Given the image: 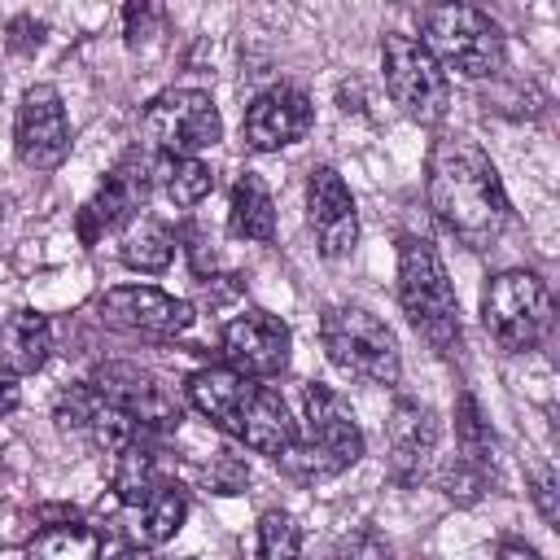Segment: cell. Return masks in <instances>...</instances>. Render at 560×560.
Wrapping results in <instances>:
<instances>
[{
  "label": "cell",
  "instance_id": "obj_11",
  "mask_svg": "<svg viewBox=\"0 0 560 560\" xmlns=\"http://www.w3.org/2000/svg\"><path fill=\"white\" fill-rule=\"evenodd\" d=\"M13 153L31 171H57L70 158V118L52 83H31L13 118Z\"/></svg>",
  "mask_w": 560,
  "mask_h": 560
},
{
  "label": "cell",
  "instance_id": "obj_32",
  "mask_svg": "<svg viewBox=\"0 0 560 560\" xmlns=\"http://www.w3.org/2000/svg\"><path fill=\"white\" fill-rule=\"evenodd\" d=\"M529 499L538 503V516H542L547 525H556V521H560V503H556V472H551V468H538V472L529 477Z\"/></svg>",
  "mask_w": 560,
  "mask_h": 560
},
{
  "label": "cell",
  "instance_id": "obj_28",
  "mask_svg": "<svg viewBox=\"0 0 560 560\" xmlns=\"http://www.w3.org/2000/svg\"><path fill=\"white\" fill-rule=\"evenodd\" d=\"M490 486H494V472H490V468H477V464H468V459H459V455L438 468V490H442L451 503H459V508L477 503Z\"/></svg>",
  "mask_w": 560,
  "mask_h": 560
},
{
  "label": "cell",
  "instance_id": "obj_14",
  "mask_svg": "<svg viewBox=\"0 0 560 560\" xmlns=\"http://www.w3.org/2000/svg\"><path fill=\"white\" fill-rule=\"evenodd\" d=\"M52 420H57V429L66 433V438H79V442H88V446H96V451H122L127 442H136V438H144L140 429H136V420L122 411V407H114L92 381H79V385H70V389H61L57 394V407H52Z\"/></svg>",
  "mask_w": 560,
  "mask_h": 560
},
{
  "label": "cell",
  "instance_id": "obj_26",
  "mask_svg": "<svg viewBox=\"0 0 560 560\" xmlns=\"http://www.w3.org/2000/svg\"><path fill=\"white\" fill-rule=\"evenodd\" d=\"M184 516H188V490L179 481H166L140 503V538L144 542H166V538L179 534Z\"/></svg>",
  "mask_w": 560,
  "mask_h": 560
},
{
  "label": "cell",
  "instance_id": "obj_10",
  "mask_svg": "<svg viewBox=\"0 0 560 560\" xmlns=\"http://www.w3.org/2000/svg\"><path fill=\"white\" fill-rule=\"evenodd\" d=\"M153 192V158L144 149H127L101 179L96 197L79 210L74 228L83 245H96L105 232L127 228L136 214H144V201Z\"/></svg>",
  "mask_w": 560,
  "mask_h": 560
},
{
  "label": "cell",
  "instance_id": "obj_38",
  "mask_svg": "<svg viewBox=\"0 0 560 560\" xmlns=\"http://www.w3.org/2000/svg\"><path fill=\"white\" fill-rule=\"evenodd\" d=\"M0 328H4V319H0Z\"/></svg>",
  "mask_w": 560,
  "mask_h": 560
},
{
  "label": "cell",
  "instance_id": "obj_8",
  "mask_svg": "<svg viewBox=\"0 0 560 560\" xmlns=\"http://www.w3.org/2000/svg\"><path fill=\"white\" fill-rule=\"evenodd\" d=\"M381 74L389 101L420 127H438L451 109V79L438 66V57L402 31H389L381 39Z\"/></svg>",
  "mask_w": 560,
  "mask_h": 560
},
{
  "label": "cell",
  "instance_id": "obj_3",
  "mask_svg": "<svg viewBox=\"0 0 560 560\" xmlns=\"http://www.w3.org/2000/svg\"><path fill=\"white\" fill-rule=\"evenodd\" d=\"M302 407H306V438L298 433V442L276 459V468L284 477L328 481V477H337V472H346L350 464L363 459V446H368L363 429H359L350 402L337 389L311 381L302 389Z\"/></svg>",
  "mask_w": 560,
  "mask_h": 560
},
{
  "label": "cell",
  "instance_id": "obj_13",
  "mask_svg": "<svg viewBox=\"0 0 560 560\" xmlns=\"http://www.w3.org/2000/svg\"><path fill=\"white\" fill-rule=\"evenodd\" d=\"M92 385H96L114 407H122V411L136 420V429H140L144 438H166V433L179 424V416H184L179 398H175L158 376H149V372L131 368V363H105V368L92 376Z\"/></svg>",
  "mask_w": 560,
  "mask_h": 560
},
{
  "label": "cell",
  "instance_id": "obj_30",
  "mask_svg": "<svg viewBox=\"0 0 560 560\" xmlns=\"http://www.w3.org/2000/svg\"><path fill=\"white\" fill-rule=\"evenodd\" d=\"M332 560H394V551H389V542L376 534V529H354V534H346L341 542H337V551H332Z\"/></svg>",
  "mask_w": 560,
  "mask_h": 560
},
{
  "label": "cell",
  "instance_id": "obj_18",
  "mask_svg": "<svg viewBox=\"0 0 560 560\" xmlns=\"http://www.w3.org/2000/svg\"><path fill=\"white\" fill-rule=\"evenodd\" d=\"M306 223L324 258H346L359 241V210L346 179L332 166H315L306 179Z\"/></svg>",
  "mask_w": 560,
  "mask_h": 560
},
{
  "label": "cell",
  "instance_id": "obj_22",
  "mask_svg": "<svg viewBox=\"0 0 560 560\" xmlns=\"http://www.w3.org/2000/svg\"><path fill=\"white\" fill-rule=\"evenodd\" d=\"M228 228L241 241H271L276 236V201L271 188L262 184V175L241 171L232 184V201H228Z\"/></svg>",
  "mask_w": 560,
  "mask_h": 560
},
{
  "label": "cell",
  "instance_id": "obj_9",
  "mask_svg": "<svg viewBox=\"0 0 560 560\" xmlns=\"http://www.w3.org/2000/svg\"><path fill=\"white\" fill-rule=\"evenodd\" d=\"M140 127H144L149 144L158 149V158H197L201 149H214L223 140L219 105L201 88H166V92H158L144 105Z\"/></svg>",
  "mask_w": 560,
  "mask_h": 560
},
{
  "label": "cell",
  "instance_id": "obj_12",
  "mask_svg": "<svg viewBox=\"0 0 560 560\" xmlns=\"http://www.w3.org/2000/svg\"><path fill=\"white\" fill-rule=\"evenodd\" d=\"M219 346H223V368H232L249 381H271L289 368L293 337H289V324L280 315L249 306V311H236L223 324Z\"/></svg>",
  "mask_w": 560,
  "mask_h": 560
},
{
  "label": "cell",
  "instance_id": "obj_6",
  "mask_svg": "<svg viewBox=\"0 0 560 560\" xmlns=\"http://www.w3.org/2000/svg\"><path fill=\"white\" fill-rule=\"evenodd\" d=\"M442 70H455L464 79H494L508 61V39L499 22L472 4H438L424 13V39H420Z\"/></svg>",
  "mask_w": 560,
  "mask_h": 560
},
{
  "label": "cell",
  "instance_id": "obj_7",
  "mask_svg": "<svg viewBox=\"0 0 560 560\" xmlns=\"http://www.w3.org/2000/svg\"><path fill=\"white\" fill-rule=\"evenodd\" d=\"M551 315H556L551 289H547V280H542L538 271L508 267V271H499V276L486 280V293H481V324H486V332H490L503 350H512V354L534 350V346L547 337Z\"/></svg>",
  "mask_w": 560,
  "mask_h": 560
},
{
  "label": "cell",
  "instance_id": "obj_27",
  "mask_svg": "<svg viewBox=\"0 0 560 560\" xmlns=\"http://www.w3.org/2000/svg\"><path fill=\"white\" fill-rule=\"evenodd\" d=\"M258 560H302V529L289 512L271 508L258 516Z\"/></svg>",
  "mask_w": 560,
  "mask_h": 560
},
{
  "label": "cell",
  "instance_id": "obj_15",
  "mask_svg": "<svg viewBox=\"0 0 560 560\" xmlns=\"http://www.w3.org/2000/svg\"><path fill=\"white\" fill-rule=\"evenodd\" d=\"M101 319L144 337H179L192 328L197 315H192V302L162 293L153 284H114L101 298Z\"/></svg>",
  "mask_w": 560,
  "mask_h": 560
},
{
  "label": "cell",
  "instance_id": "obj_25",
  "mask_svg": "<svg viewBox=\"0 0 560 560\" xmlns=\"http://www.w3.org/2000/svg\"><path fill=\"white\" fill-rule=\"evenodd\" d=\"M153 179L162 184V192L179 206V210H192L210 197L214 188V171L201 162V158H158L153 162Z\"/></svg>",
  "mask_w": 560,
  "mask_h": 560
},
{
  "label": "cell",
  "instance_id": "obj_36",
  "mask_svg": "<svg viewBox=\"0 0 560 560\" xmlns=\"http://www.w3.org/2000/svg\"><path fill=\"white\" fill-rule=\"evenodd\" d=\"M494 560H542L529 542H516V538H503L499 542V551H494Z\"/></svg>",
  "mask_w": 560,
  "mask_h": 560
},
{
  "label": "cell",
  "instance_id": "obj_16",
  "mask_svg": "<svg viewBox=\"0 0 560 560\" xmlns=\"http://www.w3.org/2000/svg\"><path fill=\"white\" fill-rule=\"evenodd\" d=\"M438 438H442V420L429 402H416V398H398L389 420H385V442H389V459H385V472L394 486H416L424 481L429 464H433V451H438Z\"/></svg>",
  "mask_w": 560,
  "mask_h": 560
},
{
  "label": "cell",
  "instance_id": "obj_34",
  "mask_svg": "<svg viewBox=\"0 0 560 560\" xmlns=\"http://www.w3.org/2000/svg\"><path fill=\"white\" fill-rule=\"evenodd\" d=\"M184 249H188V262L197 276H210L214 271V245L201 228H184Z\"/></svg>",
  "mask_w": 560,
  "mask_h": 560
},
{
  "label": "cell",
  "instance_id": "obj_1",
  "mask_svg": "<svg viewBox=\"0 0 560 560\" xmlns=\"http://www.w3.org/2000/svg\"><path fill=\"white\" fill-rule=\"evenodd\" d=\"M424 197L433 219L468 249H490L508 223L512 201L490 153L468 136H438L424 162Z\"/></svg>",
  "mask_w": 560,
  "mask_h": 560
},
{
  "label": "cell",
  "instance_id": "obj_35",
  "mask_svg": "<svg viewBox=\"0 0 560 560\" xmlns=\"http://www.w3.org/2000/svg\"><path fill=\"white\" fill-rule=\"evenodd\" d=\"M18 402H22V385H18V376H13V372H4V368H0V420H4Z\"/></svg>",
  "mask_w": 560,
  "mask_h": 560
},
{
  "label": "cell",
  "instance_id": "obj_37",
  "mask_svg": "<svg viewBox=\"0 0 560 560\" xmlns=\"http://www.w3.org/2000/svg\"><path fill=\"white\" fill-rule=\"evenodd\" d=\"M105 560H162L153 547H122V551H114V556H105Z\"/></svg>",
  "mask_w": 560,
  "mask_h": 560
},
{
  "label": "cell",
  "instance_id": "obj_2",
  "mask_svg": "<svg viewBox=\"0 0 560 560\" xmlns=\"http://www.w3.org/2000/svg\"><path fill=\"white\" fill-rule=\"evenodd\" d=\"M188 402L228 438H236L241 446L280 459L293 442H298V420L289 411V402L262 385L249 381L232 368H197L184 385Z\"/></svg>",
  "mask_w": 560,
  "mask_h": 560
},
{
  "label": "cell",
  "instance_id": "obj_19",
  "mask_svg": "<svg viewBox=\"0 0 560 560\" xmlns=\"http://www.w3.org/2000/svg\"><path fill=\"white\" fill-rule=\"evenodd\" d=\"M166 451H162V438H136L127 442L118 455H114V494L118 503L127 508H140L158 486H166Z\"/></svg>",
  "mask_w": 560,
  "mask_h": 560
},
{
  "label": "cell",
  "instance_id": "obj_5",
  "mask_svg": "<svg viewBox=\"0 0 560 560\" xmlns=\"http://www.w3.org/2000/svg\"><path fill=\"white\" fill-rule=\"evenodd\" d=\"M319 346L328 354L332 368H341L346 376L363 381V385H398L402 376V354H398V337L389 332V324L363 306L350 302H332L319 315Z\"/></svg>",
  "mask_w": 560,
  "mask_h": 560
},
{
  "label": "cell",
  "instance_id": "obj_29",
  "mask_svg": "<svg viewBox=\"0 0 560 560\" xmlns=\"http://www.w3.org/2000/svg\"><path fill=\"white\" fill-rule=\"evenodd\" d=\"M201 486L210 490V494H245V486H249V464L241 459V455H232V451H219L206 468H201Z\"/></svg>",
  "mask_w": 560,
  "mask_h": 560
},
{
  "label": "cell",
  "instance_id": "obj_33",
  "mask_svg": "<svg viewBox=\"0 0 560 560\" xmlns=\"http://www.w3.org/2000/svg\"><path fill=\"white\" fill-rule=\"evenodd\" d=\"M39 44H44V22H39V18L22 13V18L9 22V48H13V52H35Z\"/></svg>",
  "mask_w": 560,
  "mask_h": 560
},
{
  "label": "cell",
  "instance_id": "obj_21",
  "mask_svg": "<svg viewBox=\"0 0 560 560\" xmlns=\"http://www.w3.org/2000/svg\"><path fill=\"white\" fill-rule=\"evenodd\" d=\"M175 228L158 214H136L127 228H122V241H118V258L131 267V271H144V276H158L171 267L175 258Z\"/></svg>",
  "mask_w": 560,
  "mask_h": 560
},
{
  "label": "cell",
  "instance_id": "obj_31",
  "mask_svg": "<svg viewBox=\"0 0 560 560\" xmlns=\"http://www.w3.org/2000/svg\"><path fill=\"white\" fill-rule=\"evenodd\" d=\"M122 22H127V44L140 48V44L153 39V31L162 22V9H153V4H127L122 9Z\"/></svg>",
  "mask_w": 560,
  "mask_h": 560
},
{
  "label": "cell",
  "instance_id": "obj_24",
  "mask_svg": "<svg viewBox=\"0 0 560 560\" xmlns=\"http://www.w3.org/2000/svg\"><path fill=\"white\" fill-rule=\"evenodd\" d=\"M455 451H459V459H468V464H477V468H490V472H494L499 438H494V429H490V420H486L481 402H477L468 389L455 398Z\"/></svg>",
  "mask_w": 560,
  "mask_h": 560
},
{
  "label": "cell",
  "instance_id": "obj_23",
  "mask_svg": "<svg viewBox=\"0 0 560 560\" xmlns=\"http://www.w3.org/2000/svg\"><path fill=\"white\" fill-rule=\"evenodd\" d=\"M26 560H101V534L83 521H52L26 542Z\"/></svg>",
  "mask_w": 560,
  "mask_h": 560
},
{
  "label": "cell",
  "instance_id": "obj_20",
  "mask_svg": "<svg viewBox=\"0 0 560 560\" xmlns=\"http://www.w3.org/2000/svg\"><path fill=\"white\" fill-rule=\"evenodd\" d=\"M52 354V324L39 311H13L0 328V368L18 381L39 372Z\"/></svg>",
  "mask_w": 560,
  "mask_h": 560
},
{
  "label": "cell",
  "instance_id": "obj_4",
  "mask_svg": "<svg viewBox=\"0 0 560 560\" xmlns=\"http://www.w3.org/2000/svg\"><path fill=\"white\" fill-rule=\"evenodd\" d=\"M398 302L407 324L438 350L451 354L459 346V298L455 284L446 276V262L438 254V245L420 232H402L398 236Z\"/></svg>",
  "mask_w": 560,
  "mask_h": 560
},
{
  "label": "cell",
  "instance_id": "obj_17",
  "mask_svg": "<svg viewBox=\"0 0 560 560\" xmlns=\"http://www.w3.org/2000/svg\"><path fill=\"white\" fill-rule=\"evenodd\" d=\"M315 122V105L302 88L293 83H276L267 92H258L241 118V136L249 149L258 153H276V149H289L298 144Z\"/></svg>",
  "mask_w": 560,
  "mask_h": 560
}]
</instances>
